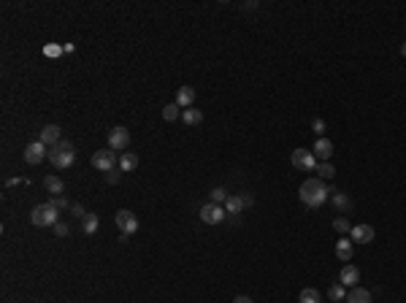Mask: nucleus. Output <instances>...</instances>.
Segmentation results:
<instances>
[{"instance_id": "nucleus-1", "label": "nucleus", "mask_w": 406, "mask_h": 303, "mask_svg": "<svg viewBox=\"0 0 406 303\" xmlns=\"http://www.w3.org/2000/svg\"><path fill=\"white\" fill-rule=\"evenodd\" d=\"M298 198H301V203H304V206H309V208H319V206H323L328 198H330V187L323 182V179L311 176V179H306V182L301 184Z\"/></svg>"}, {"instance_id": "nucleus-2", "label": "nucleus", "mask_w": 406, "mask_h": 303, "mask_svg": "<svg viewBox=\"0 0 406 303\" xmlns=\"http://www.w3.org/2000/svg\"><path fill=\"white\" fill-rule=\"evenodd\" d=\"M73 160H76V149H73L71 141H60V144L49 146V163L57 168V170H65L73 165Z\"/></svg>"}, {"instance_id": "nucleus-3", "label": "nucleus", "mask_w": 406, "mask_h": 303, "mask_svg": "<svg viewBox=\"0 0 406 303\" xmlns=\"http://www.w3.org/2000/svg\"><path fill=\"white\" fill-rule=\"evenodd\" d=\"M30 222L35 227H54V225L60 222V208L54 206L52 201L49 203H38L30 211Z\"/></svg>"}, {"instance_id": "nucleus-4", "label": "nucleus", "mask_w": 406, "mask_h": 303, "mask_svg": "<svg viewBox=\"0 0 406 303\" xmlns=\"http://www.w3.org/2000/svg\"><path fill=\"white\" fill-rule=\"evenodd\" d=\"M114 222H117V227H119V233L127 235V239L138 233V217H136L133 211H127V208H119V211L114 214Z\"/></svg>"}, {"instance_id": "nucleus-5", "label": "nucleus", "mask_w": 406, "mask_h": 303, "mask_svg": "<svg viewBox=\"0 0 406 303\" xmlns=\"http://www.w3.org/2000/svg\"><path fill=\"white\" fill-rule=\"evenodd\" d=\"M114 165H119V157L114 149H100L92 155V168L95 170H103V174H109V170H114Z\"/></svg>"}, {"instance_id": "nucleus-6", "label": "nucleus", "mask_w": 406, "mask_h": 303, "mask_svg": "<svg viewBox=\"0 0 406 303\" xmlns=\"http://www.w3.org/2000/svg\"><path fill=\"white\" fill-rule=\"evenodd\" d=\"M290 163L295 165L298 170H317V157L311 149H295L290 155Z\"/></svg>"}, {"instance_id": "nucleus-7", "label": "nucleus", "mask_w": 406, "mask_h": 303, "mask_svg": "<svg viewBox=\"0 0 406 303\" xmlns=\"http://www.w3.org/2000/svg\"><path fill=\"white\" fill-rule=\"evenodd\" d=\"M46 157H49V146L41 144V141H33V144L25 146V163L27 165H38Z\"/></svg>"}, {"instance_id": "nucleus-8", "label": "nucleus", "mask_w": 406, "mask_h": 303, "mask_svg": "<svg viewBox=\"0 0 406 303\" xmlns=\"http://www.w3.org/2000/svg\"><path fill=\"white\" fill-rule=\"evenodd\" d=\"M127 144H130V133H127V127L119 125V127H111V130H109V149L125 152Z\"/></svg>"}, {"instance_id": "nucleus-9", "label": "nucleus", "mask_w": 406, "mask_h": 303, "mask_svg": "<svg viewBox=\"0 0 406 303\" xmlns=\"http://www.w3.org/2000/svg\"><path fill=\"white\" fill-rule=\"evenodd\" d=\"M225 206H217V203H206L203 208H201V220L206 222V225H220L222 220H225Z\"/></svg>"}, {"instance_id": "nucleus-10", "label": "nucleus", "mask_w": 406, "mask_h": 303, "mask_svg": "<svg viewBox=\"0 0 406 303\" xmlns=\"http://www.w3.org/2000/svg\"><path fill=\"white\" fill-rule=\"evenodd\" d=\"M349 235H352V244H371L376 233H374L371 225H355L352 230H349Z\"/></svg>"}, {"instance_id": "nucleus-11", "label": "nucleus", "mask_w": 406, "mask_h": 303, "mask_svg": "<svg viewBox=\"0 0 406 303\" xmlns=\"http://www.w3.org/2000/svg\"><path fill=\"white\" fill-rule=\"evenodd\" d=\"M60 133H62L60 125H44L41 133H38V141H41V144H46V146H54V144H60V141H62Z\"/></svg>"}, {"instance_id": "nucleus-12", "label": "nucleus", "mask_w": 406, "mask_h": 303, "mask_svg": "<svg viewBox=\"0 0 406 303\" xmlns=\"http://www.w3.org/2000/svg\"><path fill=\"white\" fill-rule=\"evenodd\" d=\"M311 152H314V157H319V163H330V157H333V141H328L325 136L317 138V144Z\"/></svg>"}, {"instance_id": "nucleus-13", "label": "nucleus", "mask_w": 406, "mask_h": 303, "mask_svg": "<svg viewBox=\"0 0 406 303\" xmlns=\"http://www.w3.org/2000/svg\"><path fill=\"white\" fill-rule=\"evenodd\" d=\"M174 103H176V106L182 109V111H184V109H193V103H195V90H193V87H179Z\"/></svg>"}, {"instance_id": "nucleus-14", "label": "nucleus", "mask_w": 406, "mask_h": 303, "mask_svg": "<svg viewBox=\"0 0 406 303\" xmlns=\"http://www.w3.org/2000/svg\"><path fill=\"white\" fill-rule=\"evenodd\" d=\"M338 282H341L344 287H357V282H360V271H357L355 265H344L341 273H338Z\"/></svg>"}, {"instance_id": "nucleus-15", "label": "nucleus", "mask_w": 406, "mask_h": 303, "mask_svg": "<svg viewBox=\"0 0 406 303\" xmlns=\"http://www.w3.org/2000/svg\"><path fill=\"white\" fill-rule=\"evenodd\" d=\"M347 303H374V295H371V290H366V287H352L347 292Z\"/></svg>"}, {"instance_id": "nucleus-16", "label": "nucleus", "mask_w": 406, "mask_h": 303, "mask_svg": "<svg viewBox=\"0 0 406 303\" xmlns=\"http://www.w3.org/2000/svg\"><path fill=\"white\" fill-rule=\"evenodd\" d=\"M138 155H133V152H122L119 155V170L122 174H130V170H136L138 168Z\"/></svg>"}, {"instance_id": "nucleus-17", "label": "nucleus", "mask_w": 406, "mask_h": 303, "mask_svg": "<svg viewBox=\"0 0 406 303\" xmlns=\"http://www.w3.org/2000/svg\"><path fill=\"white\" fill-rule=\"evenodd\" d=\"M352 252H355L352 239H338L336 241V257L338 260H352Z\"/></svg>"}, {"instance_id": "nucleus-18", "label": "nucleus", "mask_w": 406, "mask_h": 303, "mask_svg": "<svg viewBox=\"0 0 406 303\" xmlns=\"http://www.w3.org/2000/svg\"><path fill=\"white\" fill-rule=\"evenodd\" d=\"M44 187H46V192H52L54 198L65 192V182H62L60 176H46L44 179Z\"/></svg>"}, {"instance_id": "nucleus-19", "label": "nucleus", "mask_w": 406, "mask_h": 303, "mask_svg": "<svg viewBox=\"0 0 406 303\" xmlns=\"http://www.w3.org/2000/svg\"><path fill=\"white\" fill-rule=\"evenodd\" d=\"M182 122H184L187 127H195V125H201V122H203V114L198 111V109H184L182 111Z\"/></svg>"}, {"instance_id": "nucleus-20", "label": "nucleus", "mask_w": 406, "mask_h": 303, "mask_svg": "<svg viewBox=\"0 0 406 303\" xmlns=\"http://www.w3.org/2000/svg\"><path fill=\"white\" fill-rule=\"evenodd\" d=\"M328 298L333 300V303H341V300H347V287H344L341 282L330 284V287H328Z\"/></svg>"}, {"instance_id": "nucleus-21", "label": "nucleus", "mask_w": 406, "mask_h": 303, "mask_svg": "<svg viewBox=\"0 0 406 303\" xmlns=\"http://www.w3.org/2000/svg\"><path fill=\"white\" fill-rule=\"evenodd\" d=\"M330 203H333L336 208H344V211L352 208V201H349L344 192H338V189H330Z\"/></svg>"}, {"instance_id": "nucleus-22", "label": "nucleus", "mask_w": 406, "mask_h": 303, "mask_svg": "<svg viewBox=\"0 0 406 303\" xmlns=\"http://www.w3.org/2000/svg\"><path fill=\"white\" fill-rule=\"evenodd\" d=\"M225 211L233 214V217H236V214H241V211H244V201H241V195H230L228 201H225Z\"/></svg>"}, {"instance_id": "nucleus-23", "label": "nucleus", "mask_w": 406, "mask_h": 303, "mask_svg": "<svg viewBox=\"0 0 406 303\" xmlns=\"http://www.w3.org/2000/svg\"><path fill=\"white\" fill-rule=\"evenodd\" d=\"M98 222H100V220H98V214H90V211H87V217L81 220V230L87 233V235H92V233L98 230Z\"/></svg>"}, {"instance_id": "nucleus-24", "label": "nucleus", "mask_w": 406, "mask_h": 303, "mask_svg": "<svg viewBox=\"0 0 406 303\" xmlns=\"http://www.w3.org/2000/svg\"><path fill=\"white\" fill-rule=\"evenodd\" d=\"M317 174H319L317 179H323V182H330V179L336 176V168L330 165V163H319V165H317Z\"/></svg>"}, {"instance_id": "nucleus-25", "label": "nucleus", "mask_w": 406, "mask_h": 303, "mask_svg": "<svg viewBox=\"0 0 406 303\" xmlns=\"http://www.w3.org/2000/svg\"><path fill=\"white\" fill-rule=\"evenodd\" d=\"M179 117H182V109H179L176 103H168V106L163 109V119L165 122H176Z\"/></svg>"}, {"instance_id": "nucleus-26", "label": "nucleus", "mask_w": 406, "mask_h": 303, "mask_svg": "<svg viewBox=\"0 0 406 303\" xmlns=\"http://www.w3.org/2000/svg\"><path fill=\"white\" fill-rule=\"evenodd\" d=\"M298 303H319V292H317V290H311V287L301 290V295H298Z\"/></svg>"}, {"instance_id": "nucleus-27", "label": "nucleus", "mask_w": 406, "mask_h": 303, "mask_svg": "<svg viewBox=\"0 0 406 303\" xmlns=\"http://www.w3.org/2000/svg\"><path fill=\"white\" fill-rule=\"evenodd\" d=\"M228 198H230V195H228V189H225V187H214V189H211V203L220 206V203L228 201Z\"/></svg>"}, {"instance_id": "nucleus-28", "label": "nucleus", "mask_w": 406, "mask_h": 303, "mask_svg": "<svg viewBox=\"0 0 406 303\" xmlns=\"http://www.w3.org/2000/svg\"><path fill=\"white\" fill-rule=\"evenodd\" d=\"M333 227H336V230L341 233V235L352 230V225H349V220H347V217H336V220H333Z\"/></svg>"}, {"instance_id": "nucleus-29", "label": "nucleus", "mask_w": 406, "mask_h": 303, "mask_svg": "<svg viewBox=\"0 0 406 303\" xmlns=\"http://www.w3.org/2000/svg\"><path fill=\"white\" fill-rule=\"evenodd\" d=\"M65 52V46H60V44H46L44 46V57H60Z\"/></svg>"}, {"instance_id": "nucleus-30", "label": "nucleus", "mask_w": 406, "mask_h": 303, "mask_svg": "<svg viewBox=\"0 0 406 303\" xmlns=\"http://www.w3.org/2000/svg\"><path fill=\"white\" fill-rule=\"evenodd\" d=\"M311 130L317 133V138H323V136H325V119H319V117H317L314 122H311Z\"/></svg>"}, {"instance_id": "nucleus-31", "label": "nucleus", "mask_w": 406, "mask_h": 303, "mask_svg": "<svg viewBox=\"0 0 406 303\" xmlns=\"http://www.w3.org/2000/svg\"><path fill=\"white\" fill-rule=\"evenodd\" d=\"M68 233H71V227L65 225V222H57V225H54V235H57V239H65Z\"/></svg>"}, {"instance_id": "nucleus-32", "label": "nucleus", "mask_w": 406, "mask_h": 303, "mask_svg": "<svg viewBox=\"0 0 406 303\" xmlns=\"http://www.w3.org/2000/svg\"><path fill=\"white\" fill-rule=\"evenodd\" d=\"M71 214H73V217H79V220H84V217H87V211H84V206H81V203H73V206H71Z\"/></svg>"}, {"instance_id": "nucleus-33", "label": "nucleus", "mask_w": 406, "mask_h": 303, "mask_svg": "<svg viewBox=\"0 0 406 303\" xmlns=\"http://www.w3.org/2000/svg\"><path fill=\"white\" fill-rule=\"evenodd\" d=\"M239 195H241V201H244V208L254 206V195H252V192H239Z\"/></svg>"}, {"instance_id": "nucleus-34", "label": "nucleus", "mask_w": 406, "mask_h": 303, "mask_svg": "<svg viewBox=\"0 0 406 303\" xmlns=\"http://www.w3.org/2000/svg\"><path fill=\"white\" fill-rule=\"evenodd\" d=\"M52 203L57 206V208H71V206H73V203H68V201H65L62 195H57V198H52Z\"/></svg>"}, {"instance_id": "nucleus-35", "label": "nucleus", "mask_w": 406, "mask_h": 303, "mask_svg": "<svg viewBox=\"0 0 406 303\" xmlns=\"http://www.w3.org/2000/svg\"><path fill=\"white\" fill-rule=\"evenodd\" d=\"M106 182H109V184H117V182H119V174H117V170H109Z\"/></svg>"}, {"instance_id": "nucleus-36", "label": "nucleus", "mask_w": 406, "mask_h": 303, "mask_svg": "<svg viewBox=\"0 0 406 303\" xmlns=\"http://www.w3.org/2000/svg\"><path fill=\"white\" fill-rule=\"evenodd\" d=\"M233 303H254V300H252L249 295H236V298H233Z\"/></svg>"}, {"instance_id": "nucleus-37", "label": "nucleus", "mask_w": 406, "mask_h": 303, "mask_svg": "<svg viewBox=\"0 0 406 303\" xmlns=\"http://www.w3.org/2000/svg\"><path fill=\"white\" fill-rule=\"evenodd\" d=\"M401 54H403V57H406V44H403V46H401Z\"/></svg>"}]
</instances>
